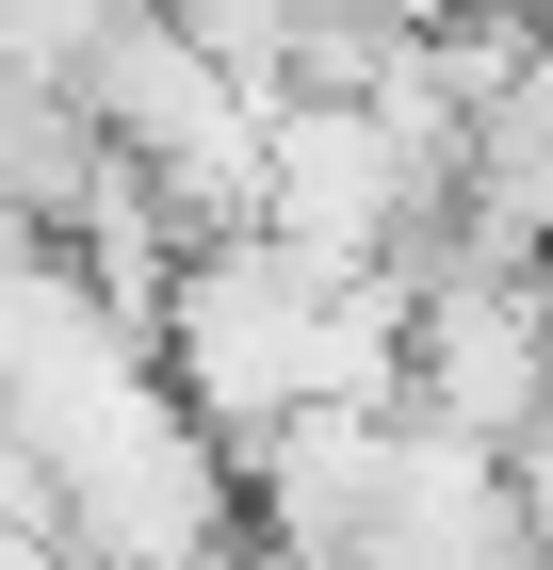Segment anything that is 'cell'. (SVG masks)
Wrapping results in <instances>:
<instances>
[{"mask_svg":"<svg viewBox=\"0 0 553 570\" xmlns=\"http://www.w3.org/2000/svg\"><path fill=\"white\" fill-rule=\"evenodd\" d=\"M294 17H342V33H440V17H472V0H294Z\"/></svg>","mask_w":553,"mask_h":570,"instance_id":"cell-2","label":"cell"},{"mask_svg":"<svg viewBox=\"0 0 553 570\" xmlns=\"http://www.w3.org/2000/svg\"><path fill=\"white\" fill-rule=\"evenodd\" d=\"M326 570H537L521 473L488 456V440L391 407V440H375V473H358V505H342Z\"/></svg>","mask_w":553,"mask_h":570,"instance_id":"cell-1","label":"cell"}]
</instances>
